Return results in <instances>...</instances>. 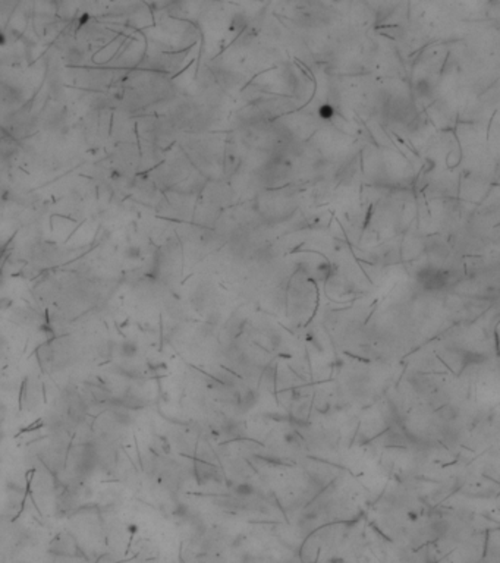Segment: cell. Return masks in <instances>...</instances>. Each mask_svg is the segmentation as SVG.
<instances>
[{"label": "cell", "instance_id": "obj_1", "mask_svg": "<svg viewBox=\"0 0 500 563\" xmlns=\"http://www.w3.org/2000/svg\"><path fill=\"white\" fill-rule=\"evenodd\" d=\"M85 57V51L80 46H71L65 51V61L69 65H81Z\"/></svg>", "mask_w": 500, "mask_h": 563}, {"label": "cell", "instance_id": "obj_2", "mask_svg": "<svg viewBox=\"0 0 500 563\" xmlns=\"http://www.w3.org/2000/svg\"><path fill=\"white\" fill-rule=\"evenodd\" d=\"M119 354L122 355L123 358H132L137 355V345L133 342H122L121 346H119Z\"/></svg>", "mask_w": 500, "mask_h": 563}, {"label": "cell", "instance_id": "obj_3", "mask_svg": "<svg viewBox=\"0 0 500 563\" xmlns=\"http://www.w3.org/2000/svg\"><path fill=\"white\" fill-rule=\"evenodd\" d=\"M126 257H128V258H131V260H137V258H140V248H137V246H129V248L126 249Z\"/></svg>", "mask_w": 500, "mask_h": 563}, {"label": "cell", "instance_id": "obj_4", "mask_svg": "<svg viewBox=\"0 0 500 563\" xmlns=\"http://www.w3.org/2000/svg\"><path fill=\"white\" fill-rule=\"evenodd\" d=\"M3 43H5V32L0 30V44H3Z\"/></svg>", "mask_w": 500, "mask_h": 563}]
</instances>
